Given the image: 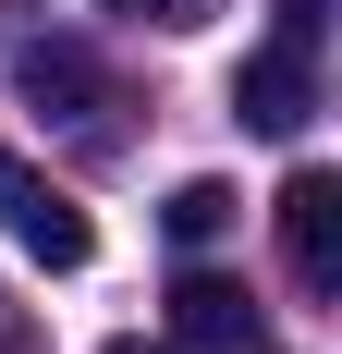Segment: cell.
Masks as SVG:
<instances>
[{"mask_svg":"<svg viewBox=\"0 0 342 354\" xmlns=\"http://www.w3.org/2000/svg\"><path fill=\"white\" fill-rule=\"evenodd\" d=\"M0 232H12V245H25L37 269H86V257H98V232H86V208H73L62 183L37 171L25 147H0Z\"/></svg>","mask_w":342,"mask_h":354,"instance_id":"cell-1","label":"cell"},{"mask_svg":"<svg viewBox=\"0 0 342 354\" xmlns=\"http://www.w3.org/2000/svg\"><path fill=\"white\" fill-rule=\"evenodd\" d=\"M306 110H318V37H281L269 25V49L233 73V122L244 135H306Z\"/></svg>","mask_w":342,"mask_h":354,"instance_id":"cell-2","label":"cell"},{"mask_svg":"<svg viewBox=\"0 0 342 354\" xmlns=\"http://www.w3.org/2000/svg\"><path fill=\"white\" fill-rule=\"evenodd\" d=\"M281 269L306 293H342V183L318 171V159L281 183Z\"/></svg>","mask_w":342,"mask_h":354,"instance_id":"cell-3","label":"cell"},{"mask_svg":"<svg viewBox=\"0 0 342 354\" xmlns=\"http://www.w3.org/2000/svg\"><path fill=\"white\" fill-rule=\"evenodd\" d=\"M171 342H196V354H244V342H257V293L220 281V269H183V281H171Z\"/></svg>","mask_w":342,"mask_h":354,"instance_id":"cell-4","label":"cell"},{"mask_svg":"<svg viewBox=\"0 0 342 354\" xmlns=\"http://www.w3.org/2000/svg\"><path fill=\"white\" fill-rule=\"evenodd\" d=\"M12 73H25V98H37V110H62V122H86V110L110 98V86H98V62H86L73 37H37V49H25Z\"/></svg>","mask_w":342,"mask_h":354,"instance_id":"cell-5","label":"cell"},{"mask_svg":"<svg viewBox=\"0 0 342 354\" xmlns=\"http://www.w3.org/2000/svg\"><path fill=\"white\" fill-rule=\"evenodd\" d=\"M171 245H208V232H220V220H233V183H171Z\"/></svg>","mask_w":342,"mask_h":354,"instance_id":"cell-6","label":"cell"},{"mask_svg":"<svg viewBox=\"0 0 342 354\" xmlns=\"http://www.w3.org/2000/svg\"><path fill=\"white\" fill-rule=\"evenodd\" d=\"M98 12H135V25H171V37H183V25H208L220 0H98Z\"/></svg>","mask_w":342,"mask_h":354,"instance_id":"cell-7","label":"cell"},{"mask_svg":"<svg viewBox=\"0 0 342 354\" xmlns=\"http://www.w3.org/2000/svg\"><path fill=\"white\" fill-rule=\"evenodd\" d=\"M0 354H37V318L12 306V293H0Z\"/></svg>","mask_w":342,"mask_h":354,"instance_id":"cell-8","label":"cell"},{"mask_svg":"<svg viewBox=\"0 0 342 354\" xmlns=\"http://www.w3.org/2000/svg\"><path fill=\"white\" fill-rule=\"evenodd\" d=\"M281 37H318V0H281Z\"/></svg>","mask_w":342,"mask_h":354,"instance_id":"cell-9","label":"cell"},{"mask_svg":"<svg viewBox=\"0 0 342 354\" xmlns=\"http://www.w3.org/2000/svg\"><path fill=\"white\" fill-rule=\"evenodd\" d=\"M110 354H183V342H110Z\"/></svg>","mask_w":342,"mask_h":354,"instance_id":"cell-10","label":"cell"},{"mask_svg":"<svg viewBox=\"0 0 342 354\" xmlns=\"http://www.w3.org/2000/svg\"><path fill=\"white\" fill-rule=\"evenodd\" d=\"M244 354H257V342H244Z\"/></svg>","mask_w":342,"mask_h":354,"instance_id":"cell-11","label":"cell"}]
</instances>
